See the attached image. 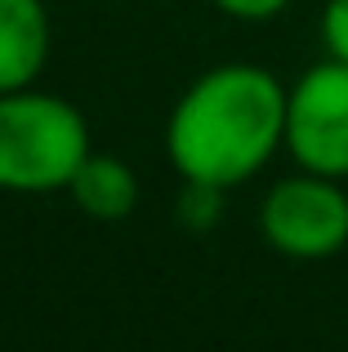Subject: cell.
I'll return each instance as SVG.
<instances>
[{"label":"cell","instance_id":"cell-4","mask_svg":"<svg viewBox=\"0 0 348 352\" xmlns=\"http://www.w3.org/2000/svg\"><path fill=\"white\" fill-rule=\"evenodd\" d=\"M286 152L299 170L348 179V63H317L286 89Z\"/></svg>","mask_w":348,"mask_h":352},{"label":"cell","instance_id":"cell-6","mask_svg":"<svg viewBox=\"0 0 348 352\" xmlns=\"http://www.w3.org/2000/svg\"><path fill=\"white\" fill-rule=\"evenodd\" d=\"M67 192L89 219H103V223L130 219L134 206H139V179H134V170L121 156H103V152H89L80 161Z\"/></svg>","mask_w":348,"mask_h":352},{"label":"cell","instance_id":"cell-1","mask_svg":"<svg viewBox=\"0 0 348 352\" xmlns=\"http://www.w3.org/2000/svg\"><path fill=\"white\" fill-rule=\"evenodd\" d=\"M286 147V85L254 63L197 76L166 120V156L183 183L237 188Z\"/></svg>","mask_w":348,"mask_h":352},{"label":"cell","instance_id":"cell-3","mask_svg":"<svg viewBox=\"0 0 348 352\" xmlns=\"http://www.w3.org/2000/svg\"><path fill=\"white\" fill-rule=\"evenodd\" d=\"M344 179L299 170L277 179L259 206V232L286 258H331L348 245V192Z\"/></svg>","mask_w":348,"mask_h":352},{"label":"cell","instance_id":"cell-2","mask_svg":"<svg viewBox=\"0 0 348 352\" xmlns=\"http://www.w3.org/2000/svg\"><path fill=\"white\" fill-rule=\"evenodd\" d=\"M89 156V125L67 98L41 89L0 94V188L58 192Z\"/></svg>","mask_w":348,"mask_h":352},{"label":"cell","instance_id":"cell-8","mask_svg":"<svg viewBox=\"0 0 348 352\" xmlns=\"http://www.w3.org/2000/svg\"><path fill=\"white\" fill-rule=\"evenodd\" d=\"M215 9H224L228 18H241V23H263V18H277L290 0H210Z\"/></svg>","mask_w":348,"mask_h":352},{"label":"cell","instance_id":"cell-5","mask_svg":"<svg viewBox=\"0 0 348 352\" xmlns=\"http://www.w3.org/2000/svg\"><path fill=\"white\" fill-rule=\"evenodd\" d=\"M50 58L45 0H0V94L27 89Z\"/></svg>","mask_w":348,"mask_h":352},{"label":"cell","instance_id":"cell-7","mask_svg":"<svg viewBox=\"0 0 348 352\" xmlns=\"http://www.w3.org/2000/svg\"><path fill=\"white\" fill-rule=\"evenodd\" d=\"M322 45H326V58L348 63V0H326V9H322Z\"/></svg>","mask_w":348,"mask_h":352}]
</instances>
